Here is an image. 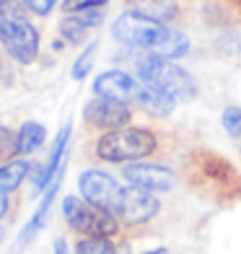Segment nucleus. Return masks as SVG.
Wrapping results in <instances>:
<instances>
[{
	"label": "nucleus",
	"instance_id": "25",
	"mask_svg": "<svg viewBox=\"0 0 241 254\" xmlns=\"http://www.w3.org/2000/svg\"><path fill=\"white\" fill-rule=\"evenodd\" d=\"M145 254H171L169 249H164V247H161V249H153V252H145Z\"/></svg>",
	"mask_w": 241,
	"mask_h": 254
},
{
	"label": "nucleus",
	"instance_id": "22",
	"mask_svg": "<svg viewBox=\"0 0 241 254\" xmlns=\"http://www.w3.org/2000/svg\"><path fill=\"white\" fill-rule=\"evenodd\" d=\"M5 151L10 153V151H16V140L13 137H10V132H5V130H0V151Z\"/></svg>",
	"mask_w": 241,
	"mask_h": 254
},
{
	"label": "nucleus",
	"instance_id": "2",
	"mask_svg": "<svg viewBox=\"0 0 241 254\" xmlns=\"http://www.w3.org/2000/svg\"><path fill=\"white\" fill-rule=\"evenodd\" d=\"M0 42L18 63H34L39 55V34L21 8L18 0H0Z\"/></svg>",
	"mask_w": 241,
	"mask_h": 254
},
{
	"label": "nucleus",
	"instance_id": "20",
	"mask_svg": "<svg viewBox=\"0 0 241 254\" xmlns=\"http://www.w3.org/2000/svg\"><path fill=\"white\" fill-rule=\"evenodd\" d=\"M107 0H65L62 8L67 10V13H75V10H83V8H99Z\"/></svg>",
	"mask_w": 241,
	"mask_h": 254
},
{
	"label": "nucleus",
	"instance_id": "13",
	"mask_svg": "<svg viewBox=\"0 0 241 254\" xmlns=\"http://www.w3.org/2000/svg\"><path fill=\"white\" fill-rule=\"evenodd\" d=\"M44 143V127L37 122H26L16 135V153H31Z\"/></svg>",
	"mask_w": 241,
	"mask_h": 254
},
{
	"label": "nucleus",
	"instance_id": "14",
	"mask_svg": "<svg viewBox=\"0 0 241 254\" xmlns=\"http://www.w3.org/2000/svg\"><path fill=\"white\" fill-rule=\"evenodd\" d=\"M135 13L153 21H166L177 13V8L171 0H135Z\"/></svg>",
	"mask_w": 241,
	"mask_h": 254
},
{
	"label": "nucleus",
	"instance_id": "24",
	"mask_svg": "<svg viewBox=\"0 0 241 254\" xmlns=\"http://www.w3.org/2000/svg\"><path fill=\"white\" fill-rule=\"evenodd\" d=\"M55 254H67L65 241H62V239H57V241H55Z\"/></svg>",
	"mask_w": 241,
	"mask_h": 254
},
{
	"label": "nucleus",
	"instance_id": "26",
	"mask_svg": "<svg viewBox=\"0 0 241 254\" xmlns=\"http://www.w3.org/2000/svg\"><path fill=\"white\" fill-rule=\"evenodd\" d=\"M0 239H3V231H0Z\"/></svg>",
	"mask_w": 241,
	"mask_h": 254
},
{
	"label": "nucleus",
	"instance_id": "21",
	"mask_svg": "<svg viewBox=\"0 0 241 254\" xmlns=\"http://www.w3.org/2000/svg\"><path fill=\"white\" fill-rule=\"evenodd\" d=\"M57 0H24V5L29 10H34V13H39V16H47L50 10L55 8Z\"/></svg>",
	"mask_w": 241,
	"mask_h": 254
},
{
	"label": "nucleus",
	"instance_id": "11",
	"mask_svg": "<svg viewBox=\"0 0 241 254\" xmlns=\"http://www.w3.org/2000/svg\"><path fill=\"white\" fill-rule=\"evenodd\" d=\"M137 101H140L148 112L158 114V117H166V114H171V109H174V104H177V99L171 96V94H166L164 88L151 86V83H145V86L140 88V96H137Z\"/></svg>",
	"mask_w": 241,
	"mask_h": 254
},
{
	"label": "nucleus",
	"instance_id": "4",
	"mask_svg": "<svg viewBox=\"0 0 241 254\" xmlns=\"http://www.w3.org/2000/svg\"><path fill=\"white\" fill-rule=\"evenodd\" d=\"M156 151V137L148 130H137V127H120V130H109L96 145V153L112 161V164H122V161L143 158Z\"/></svg>",
	"mask_w": 241,
	"mask_h": 254
},
{
	"label": "nucleus",
	"instance_id": "6",
	"mask_svg": "<svg viewBox=\"0 0 241 254\" xmlns=\"http://www.w3.org/2000/svg\"><path fill=\"white\" fill-rule=\"evenodd\" d=\"M80 192H83V197L88 202L104 207V210H109V213H117L122 190L109 174H104V171L91 169V171H86V174H80Z\"/></svg>",
	"mask_w": 241,
	"mask_h": 254
},
{
	"label": "nucleus",
	"instance_id": "16",
	"mask_svg": "<svg viewBox=\"0 0 241 254\" xmlns=\"http://www.w3.org/2000/svg\"><path fill=\"white\" fill-rule=\"evenodd\" d=\"M75 254H114V244L107 236H88L75 247Z\"/></svg>",
	"mask_w": 241,
	"mask_h": 254
},
{
	"label": "nucleus",
	"instance_id": "19",
	"mask_svg": "<svg viewBox=\"0 0 241 254\" xmlns=\"http://www.w3.org/2000/svg\"><path fill=\"white\" fill-rule=\"evenodd\" d=\"M223 127H226L228 135L241 137V109L239 107H228L223 112Z\"/></svg>",
	"mask_w": 241,
	"mask_h": 254
},
{
	"label": "nucleus",
	"instance_id": "8",
	"mask_svg": "<svg viewBox=\"0 0 241 254\" xmlns=\"http://www.w3.org/2000/svg\"><path fill=\"white\" fill-rule=\"evenodd\" d=\"M86 122H91L94 127H101L107 132L120 130V127H124L130 122V109L124 107V101L99 96V99L86 104Z\"/></svg>",
	"mask_w": 241,
	"mask_h": 254
},
{
	"label": "nucleus",
	"instance_id": "3",
	"mask_svg": "<svg viewBox=\"0 0 241 254\" xmlns=\"http://www.w3.org/2000/svg\"><path fill=\"white\" fill-rule=\"evenodd\" d=\"M137 73L145 83L164 88L166 94H171L177 101H189L197 94V86L194 80L189 78L187 70H181L179 65H174L166 57H158V55H148L137 63Z\"/></svg>",
	"mask_w": 241,
	"mask_h": 254
},
{
	"label": "nucleus",
	"instance_id": "10",
	"mask_svg": "<svg viewBox=\"0 0 241 254\" xmlns=\"http://www.w3.org/2000/svg\"><path fill=\"white\" fill-rule=\"evenodd\" d=\"M124 179L135 187H143L148 192H166L174 187V174L164 166L153 164H130L124 166Z\"/></svg>",
	"mask_w": 241,
	"mask_h": 254
},
{
	"label": "nucleus",
	"instance_id": "7",
	"mask_svg": "<svg viewBox=\"0 0 241 254\" xmlns=\"http://www.w3.org/2000/svg\"><path fill=\"white\" fill-rule=\"evenodd\" d=\"M158 213V200L153 197L148 190L143 187H127L122 190L120 194V205H117V215L122 218L124 223L137 226V223H145Z\"/></svg>",
	"mask_w": 241,
	"mask_h": 254
},
{
	"label": "nucleus",
	"instance_id": "5",
	"mask_svg": "<svg viewBox=\"0 0 241 254\" xmlns=\"http://www.w3.org/2000/svg\"><path fill=\"white\" fill-rule=\"evenodd\" d=\"M62 213L67 218V223L86 236H112L117 231V221L112 218V213L88 200L83 202L78 197H65Z\"/></svg>",
	"mask_w": 241,
	"mask_h": 254
},
{
	"label": "nucleus",
	"instance_id": "12",
	"mask_svg": "<svg viewBox=\"0 0 241 254\" xmlns=\"http://www.w3.org/2000/svg\"><path fill=\"white\" fill-rule=\"evenodd\" d=\"M67 137H70V127H62V132L57 135V143H55V148H52V156H50V161H47V166H44V169L39 171V177H37V187H39V190H42L47 182H55V177L60 174V161H62V156H65Z\"/></svg>",
	"mask_w": 241,
	"mask_h": 254
},
{
	"label": "nucleus",
	"instance_id": "1",
	"mask_svg": "<svg viewBox=\"0 0 241 254\" xmlns=\"http://www.w3.org/2000/svg\"><path fill=\"white\" fill-rule=\"evenodd\" d=\"M114 39L122 44H130V47H140L148 50L158 57H166V60H174V57L187 55L189 50V39L181 31L166 29L161 21L145 18L140 13H124L114 21Z\"/></svg>",
	"mask_w": 241,
	"mask_h": 254
},
{
	"label": "nucleus",
	"instance_id": "23",
	"mask_svg": "<svg viewBox=\"0 0 241 254\" xmlns=\"http://www.w3.org/2000/svg\"><path fill=\"white\" fill-rule=\"evenodd\" d=\"M5 210H8V197H5V192H0V218L5 215Z\"/></svg>",
	"mask_w": 241,
	"mask_h": 254
},
{
	"label": "nucleus",
	"instance_id": "18",
	"mask_svg": "<svg viewBox=\"0 0 241 254\" xmlns=\"http://www.w3.org/2000/svg\"><path fill=\"white\" fill-rule=\"evenodd\" d=\"M96 47H99V44L94 42V44H91V47L83 52V55L78 57V63L73 65V78H75V80L86 78V73L91 70V65H94V52H96Z\"/></svg>",
	"mask_w": 241,
	"mask_h": 254
},
{
	"label": "nucleus",
	"instance_id": "9",
	"mask_svg": "<svg viewBox=\"0 0 241 254\" xmlns=\"http://www.w3.org/2000/svg\"><path fill=\"white\" fill-rule=\"evenodd\" d=\"M94 91L104 99H114V101H132L140 96V86L137 80L122 70H109V73H101L94 80Z\"/></svg>",
	"mask_w": 241,
	"mask_h": 254
},
{
	"label": "nucleus",
	"instance_id": "17",
	"mask_svg": "<svg viewBox=\"0 0 241 254\" xmlns=\"http://www.w3.org/2000/svg\"><path fill=\"white\" fill-rule=\"evenodd\" d=\"M91 26L88 24H83L78 16H67L62 24H60V31H62V37L67 39V42H80L86 37V31H88Z\"/></svg>",
	"mask_w": 241,
	"mask_h": 254
},
{
	"label": "nucleus",
	"instance_id": "15",
	"mask_svg": "<svg viewBox=\"0 0 241 254\" xmlns=\"http://www.w3.org/2000/svg\"><path fill=\"white\" fill-rule=\"evenodd\" d=\"M26 174H29V164H26V161H10V164H5L3 169H0V192L16 190L18 184L24 182Z\"/></svg>",
	"mask_w": 241,
	"mask_h": 254
}]
</instances>
